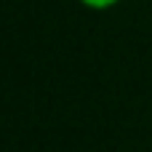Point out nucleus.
Here are the masks:
<instances>
[{"mask_svg":"<svg viewBox=\"0 0 152 152\" xmlns=\"http://www.w3.org/2000/svg\"><path fill=\"white\" fill-rule=\"evenodd\" d=\"M83 8H88V11H110V8H115L120 0H77Z\"/></svg>","mask_w":152,"mask_h":152,"instance_id":"f257e3e1","label":"nucleus"}]
</instances>
